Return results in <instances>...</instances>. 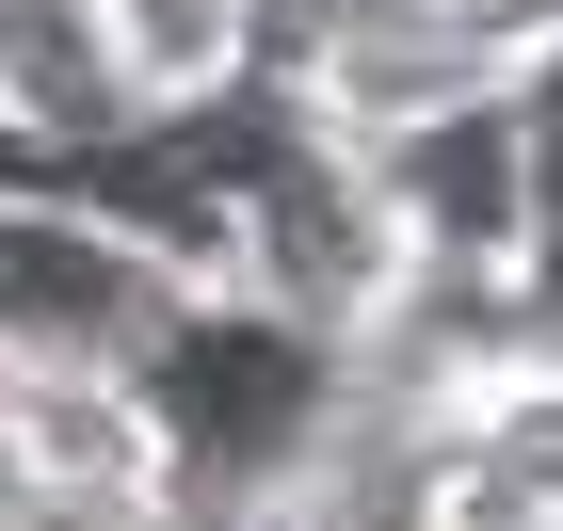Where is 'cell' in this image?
<instances>
[{
  "instance_id": "1",
  "label": "cell",
  "mask_w": 563,
  "mask_h": 531,
  "mask_svg": "<svg viewBox=\"0 0 563 531\" xmlns=\"http://www.w3.org/2000/svg\"><path fill=\"white\" fill-rule=\"evenodd\" d=\"M130 387L162 402V435H177V499L258 516V499L322 484L354 451V419H371V339L274 307V290H177V307L145 322Z\"/></svg>"
},
{
  "instance_id": "2",
  "label": "cell",
  "mask_w": 563,
  "mask_h": 531,
  "mask_svg": "<svg viewBox=\"0 0 563 531\" xmlns=\"http://www.w3.org/2000/svg\"><path fill=\"white\" fill-rule=\"evenodd\" d=\"M177 145L210 162L225 225H242V290L339 322V339H387V322L419 307V258H402V225H387V193H371V162H354V130H322L274 65L177 97Z\"/></svg>"
},
{
  "instance_id": "3",
  "label": "cell",
  "mask_w": 563,
  "mask_h": 531,
  "mask_svg": "<svg viewBox=\"0 0 563 531\" xmlns=\"http://www.w3.org/2000/svg\"><path fill=\"white\" fill-rule=\"evenodd\" d=\"M371 193H387L402 258H419L434 307H483V322H531V225H548V162H531V113H516V65L467 97H434L402 130L354 145Z\"/></svg>"
},
{
  "instance_id": "4",
  "label": "cell",
  "mask_w": 563,
  "mask_h": 531,
  "mask_svg": "<svg viewBox=\"0 0 563 531\" xmlns=\"http://www.w3.org/2000/svg\"><path fill=\"white\" fill-rule=\"evenodd\" d=\"M162 307H177V274L97 193H65V177L0 193V370H130Z\"/></svg>"
},
{
  "instance_id": "5",
  "label": "cell",
  "mask_w": 563,
  "mask_h": 531,
  "mask_svg": "<svg viewBox=\"0 0 563 531\" xmlns=\"http://www.w3.org/2000/svg\"><path fill=\"white\" fill-rule=\"evenodd\" d=\"M0 435L33 499H97V516H162L177 499V435L130 370H0Z\"/></svg>"
},
{
  "instance_id": "6",
  "label": "cell",
  "mask_w": 563,
  "mask_h": 531,
  "mask_svg": "<svg viewBox=\"0 0 563 531\" xmlns=\"http://www.w3.org/2000/svg\"><path fill=\"white\" fill-rule=\"evenodd\" d=\"M0 113L33 145H65V162H81L97 130H130L145 97H130V65H113V16H97V0H0Z\"/></svg>"
},
{
  "instance_id": "7",
  "label": "cell",
  "mask_w": 563,
  "mask_h": 531,
  "mask_svg": "<svg viewBox=\"0 0 563 531\" xmlns=\"http://www.w3.org/2000/svg\"><path fill=\"white\" fill-rule=\"evenodd\" d=\"M113 16V65H130V97L145 113H177V97H210V81H242L258 65V0H97Z\"/></svg>"
},
{
  "instance_id": "8",
  "label": "cell",
  "mask_w": 563,
  "mask_h": 531,
  "mask_svg": "<svg viewBox=\"0 0 563 531\" xmlns=\"http://www.w3.org/2000/svg\"><path fill=\"white\" fill-rule=\"evenodd\" d=\"M16 499H33V484H16V435H0V531H16Z\"/></svg>"
}]
</instances>
